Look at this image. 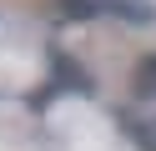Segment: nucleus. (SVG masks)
I'll list each match as a JSON object with an SVG mask.
<instances>
[{
  "label": "nucleus",
  "mask_w": 156,
  "mask_h": 151,
  "mask_svg": "<svg viewBox=\"0 0 156 151\" xmlns=\"http://www.w3.org/2000/svg\"><path fill=\"white\" fill-rule=\"evenodd\" d=\"M55 5H61L66 20H96V15H101V5H96V0H55Z\"/></svg>",
  "instance_id": "nucleus-2"
},
{
  "label": "nucleus",
  "mask_w": 156,
  "mask_h": 151,
  "mask_svg": "<svg viewBox=\"0 0 156 151\" xmlns=\"http://www.w3.org/2000/svg\"><path fill=\"white\" fill-rule=\"evenodd\" d=\"M146 131H151V141H156V121H151V126H146Z\"/></svg>",
  "instance_id": "nucleus-4"
},
{
  "label": "nucleus",
  "mask_w": 156,
  "mask_h": 151,
  "mask_svg": "<svg viewBox=\"0 0 156 151\" xmlns=\"http://www.w3.org/2000/svg\"><path fill=\"white\" fill-rule=\"evenodd\" d=\"M101 10H111V15L131 20V25H146L151 20V0H96Z\"/></svg>",
  "instance_id": "nucleus-1"
},
{
  "label": "nucleus",
  "mask_w": 156,
  "mask_h": 151,
  "mask_svg": "<svg viewBox=\"0 0 156 151\" xmlns=\"http://www.w3.org/2000/svg\"><path fill=\"white\" fill-rule=\"evenodd\" d=\"M136 96H146V101L156 96V56H146L136 66Z\"/></svg>",
  "instance_id": "nucleus-3"
}]
</instances>
